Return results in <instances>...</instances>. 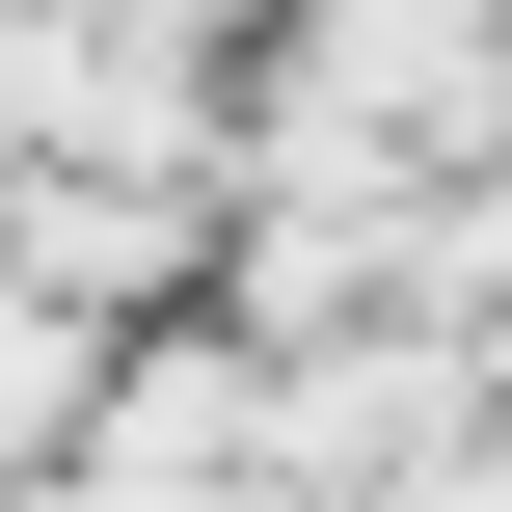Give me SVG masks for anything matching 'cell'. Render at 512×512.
<instances>
[{
	"instance_id": "1",
	"label": "cell",
	"mask_w": 512,
	"mask_h": 512,
	"mask_svg": "<svg viewBox=\"0 0 512 512\" xmlns=\"http://www.w3.org/2000/svg\"><path fill=\"white\" fill-rule=\"evenodd\" d=\"M54 432H81V324H54V297H0V459H54Z\"/></svg>"
}]
</instances>
